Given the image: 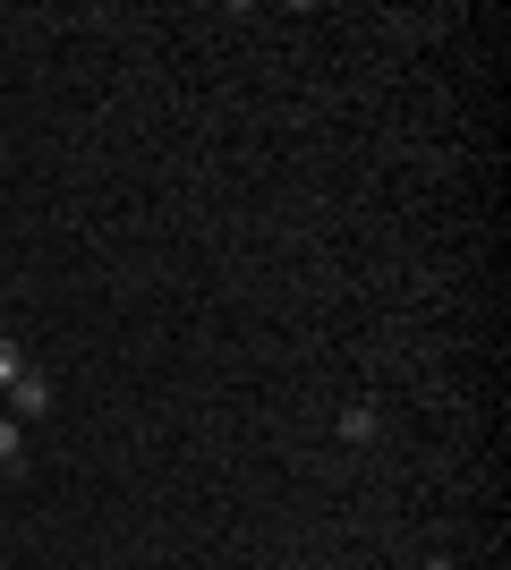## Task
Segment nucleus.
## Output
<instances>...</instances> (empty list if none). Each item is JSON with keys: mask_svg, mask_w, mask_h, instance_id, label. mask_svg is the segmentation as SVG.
Returning <instances> with one entry per match:
<instances>
[{"mask_svg": "<svg viewBox=\"0 0 511 570\" xmlns=\"http://www.w3.org/2000/svg\"><path fill=\"white\" fill-rule=\"evenodd\" d=\"M9 409H18V426H35V417H51V375H43V366H26V375L9 383Z\"/></svg>", "mask_w": 511, "mask_h": 570, "instance_id": "f257e3e1", "label": "nucleus"}, {"mask_svg": "<svg viewBox=\"0 0 511 570\" xmlns=\"http://www.w3.org/2000/svg\"><path fill=\"white\" fill-rule=\"evenodd\" d=\"M341 443H375V409H366V401L341 409Z\"/></svg>", "mask_w": 511, "mask_h": 570, "instance_id": "f03ea898", "label": "nucleus"}, {"mask_svg": "<svg viewBox=\"0 0 511 570\" xmlns=\"http://www.w3.org/2000/svg\"><path fill=\"white\" fill-rule=\"evenodd\" d=\"M0 469H9V476L26 469V434H18V417H0Z\"/></svg>", "mask_w": 511, "mask_h": 570, "instance_id": "7ed1b4c3", "label": "nucleus"}, {"mask_svg": "<svg viewBox=\"0 0 511 570\" xmlns=\"http://www.w3.org/2000/svg\"><path fill=\"white\" fill-rule=\"evenodd\" d=\"M26 375V357H18V341H0V392H9V383Z\"/></svg>", "mask_w": 511, "mask_h": 570, "instance_id": "20e7f679", "label": "nucleus"}, {"mask_svg": "<svg viewBox=\"0 0 511 570\" xmlns=\"http://www.w3.org/2000/svg\"><path fill=\"white\" fill-rule=\"evenodd\" d=\"M426 570H452V562H426Z\"/></svg>", "mask_w": 511, "mask_h": 570, "instance_id": "39448f33", "label": "nucleus"}]
</instances>
